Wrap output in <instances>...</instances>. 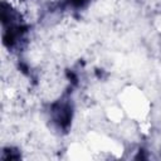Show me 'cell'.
<instances>
[{"instance_id": "1", "label": "cell", "mask_w": 161, "mask_h": 161, "mask_svg": "<svg viewBox=\"0 0 161 161\" xmlns=\"http://www.w3.org/2000/svg\"><path fill=\"white\" fill-rule=\"evenodd\" d=\"M52 114H53V119L59 125V127L65 128L72 118L70 106L68 103H57L53 106Z\"/></svg>"}, {"instance_id": "2", "label": "cell", "mask_w": 161, "mask_h": 161, "mask_svg": "<svg viewBox=\"0 0 161 161\" xmlns=\"http://www.w3.org/2000/svg\"><path fill=\"white\" fill-rule=\"evenodd\" d=\"M89 0H69V3L74 6V8H82L84 6Z\"/></svg>"}]
</instances>
